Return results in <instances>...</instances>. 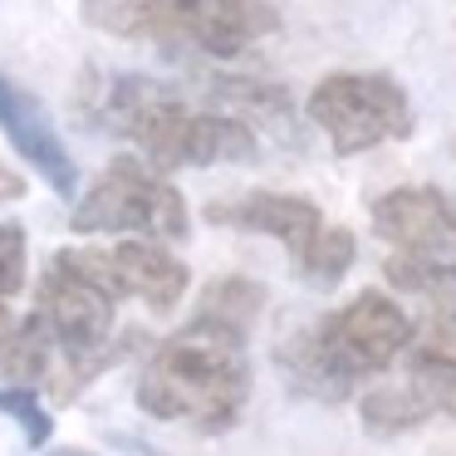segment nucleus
<instances>
[{
  "instance_id": "9b49d317",
  "label": "nucleus",
  "mask_w": 456,
  "mask_h": 456,
  "mask_svg": "<svg viewBox=\"0 0 456 456\" xmlns=\"http://www.w3.org/2000/svg\"><path fill=\"white\" fill-rule=\"evenodd\" d=\"M383 275L393 289L417 295L436 309V319H456V256H412L397 250L383 260Z\"/></svg>"
},
{
  "instance_id": "f3484780",
  "label": "nucleus",
  "mask_w": 456,
  "mask_h": 456,
  "mask_svg": "<svg viewBox=\"0 0 456 456\" xmlns=\"http://www.w3.org/2000/svg\"><path fill=\"white\" fill-rule=\"evenodd\" d=\"M20 197H25V177L0 162V207H5V201H20Z\"/></svg>"
},
{
  "instance_id": "423d86ee",
  "label": "nucleus",
  "mask_w": 456,
  "mask_h": 456,
  "mask_svg": "<svg viewBox=\"0 0 456 456\" xmlns=\"http://www.w3.org/2000/svg\"><path fill=\"white\" fill-rule=\"evenodd\" d=\"M309 338H314L319 358L329 363V373L338 378V387L354 397L368 378H378L393 363H403V354L417 338V324L393 295L363 289V295H354L348 305H338L334 314L319 319V324L309 329Z\"/></svg>"
},
{
  "instance_id": "a211bd4d",
  "label": "nucleus",
  "mask_w": 456,
  "mask_h": 456,
  "mask_svg": "<svg viewBox=\"0 0 456 456\" xmlns=\"http://www.w3.org/2000/svg\"><path fill=\"white\" fill-rule=\"evenodd\" d=\"M54 456H94V452H54Z\"/></svg>"
},
{
  "instance_id": "f257e3e1",
  "label": "nucleus",
  "mask_w": 456,
  "mask_h": 456,
  "mask_svg": "<svg viewBox=\"0 0 456 456\" xmlns=\"http://www.w3.org/2000/svg\"><path fill=\"white\" fill-rule=\"evenodd\" d=\"M240 329L191 314L172 338L148 354L138 378V407L158 422H187L221 436L240 422L250 403V358Z\"/></svg>"
},
{
  "instance_id": "f03ea898",
  "label": "nucleus",
  "mask_w": 456,
  "mask_h": 456,
  "mask_svg": "<svg viewBox=\"0 0 456 456\" xmlns=\"http://www.w3.org/2000/svg\"><path fill=\"white\" fill-rule=\"evenodd\" d=\"M94 123L142 152V162L158 172L211 167V162H256V133L236 113L191 109L177 89L142 74H113L99 79Z\"/></svg>"
},
{
  "instance_id": "6e6552de",
  "label": "nucleus",
  "mask_w": 456,
  "mask_h": 456,
  "mask_svg": "<svg viewBox=\"0 0 456 456\" xmlns=\"http://www.w3.org/2000/svg\"><path fill=\"white\" fill-rule=\"evenodd\" d=\"M207 221L211 226H231V231H250V236L280 240L295 265L314 250V240L329 231L324 211H319L309 197H295V191H240V197L211 201Z\"/></svg>"
},
{
  "instance_id": "ddd939ff",
  "label": "nucleus",
  "mask_w": 456,
  "mask_h": 456,
  "mask_svg": "<svg viewBox=\"0 0 456 456\" xmlns=\"http://www.w3.org/2000/svg\"><path fill=\"white\" fill-rule=\"evenodd\" d=\"M260 309H265V289H260L250 275H221V280H211V285L201 289V299H197V314L221 319V324L240 329V334L256 329Z\"/></svg>"
},
{
  "instance_id": "4468645a",
  "label": "nucleus",
  "mask_w": 456,
  "mask_h": 456,
  "mask_svg": "<svg viewBox=\"0 0 456 456\" xmlns=\"http://www.w3.org/2000/svg\"><path fill=\"white\" fill-rule=\"evenodd\" d=\"M403 378L422 393L432 417H456V358L432 354L427 344L412 338V348L403 354Z\"/></svg>"
},
{
  "instance_id": "7ed1b4c3",
  "label": "nucleus",
  "mask_w": 456,
  "mask_h": 456,
  "mask_svg": "<svg viewBox=\"0 0 456 456\" xmlns=\"http://www.w3.org/2000/svg\"><path fill=\"white\" fill-rule=\"evenodd\" d=\"M79 15L113 40H148L211 60H236L280 25L265 0H84Z\"/></svg>"
},
{
  "instance_id": "dca6fc26",
  "label": "nucleus",
  "mask_w": 456,
  "mask_h": 456,
  "mask_svg": "<svg viewBox=\"0 0 456 456\" xmlns=\"http://www.w3.org/2000/svg\"><path fill=\"white\" fill-rule=\"evenodd\" d=\"M20 289H25V231L15 221H0V324H5Z\"/></svg>"
},
{
  "instance_id": "f8f14e48",
  "label": "nucleus",
  "mask_w": 456,
  "mask_h": 456,
  "mask_svg": "<svg viewBox=\"0 0 456 456\" xmlns=\"http://www.w3.org/2000/svg\"><path fill=\"white\" fill-rule=\"evenodd\" d=\"M358 417H363V427H373V432H412V427L432 422V407L422 403V393H417L412 383H373L363 397H358Z\"/></svg>"
},
{
  "instance_id": "1a4fd4ad",
  "label": "nucleus",
  "mask_w": 456,
  "mask_h": 456,
  "mask_svg": "<svg viewBox=\"0 0 456 456\" xmlns=\"http://www.w3.org/2000/svg\"><path fill=\"white\" fill-rule=\"evenodd\" d=\"M0 133L11 138V148L40 172V182L54 191V197H74L79 187V172H74V158L64 152V138L54 133V118L45 113V103L35 99L30 89L0 74Z\"/></svg>"
},
{
  "instance_id": "9d476101",
  "label": "nucleus",
  "mask_w": 456,
  "mask_h": 456,
  "mask_svg": "<svg viewBox=\"0 0 456 456\" xmlns=\"http://www.w3.org/2000/svg\"><path fill=\"white\" fill-rule=\"evenodd\" d=\"M373 231L393 250L456 256V207L436 187H393L373 201Z\"/></svg>"
},
{
  "instance_id": "0eeeda50",
  "label": "nucleus",
  "mask_w": 456,
  "mask_h": 456,
  "mask_svg": "<svg viewBox=\"0 0 456 456\" xmlns=\"http://www.w3.org/2000/svg\"><path fill=\"white\" fill-rule=\"evenodd\" d=\"M69 256V265H79L84 275H94L103 289H109L113 299H142L148 309H158V314H172V309L182 305V295H187L191 285V270L182 265L177 256L167 250V240H123V246L113 250H64Z\"/></svg>"
},
{
  "instance_id": "20e7f679",
  "label": "nucleus",
  "mask_w": 456,
  "mask_h": 456,
  "mask_svg": "<svg viewBox=\"0 0 456 456\" xmlns=\"http://www.w3.org/2000/svg\"><path fill=\"white\" fill-rule=\"evenodd\" d=\"M191 226L187 197L167 182V172L148 167L142 158H113L94 177V187L74 201L69 231L74 236H148V240H182Z\"/></svg>"
},
{
  "instance_id": "39448f33",
  "label": "nucleus",
  "mask_w": 456,
  "mask_h": 456,
  "mask_svg": "<svg viewBox=\"0 0 456 456\" xmlns=\"http://www.w3.org/2000/svg\"><path fill=\"white\" fill-rule=\"evenodd\" d=\"M305 118L329 138L338 158H358L368 148L412 138L417 113L407 89L393 74H324L305 99Z\"/></svg>"
},
{
  "instance_id": "2eb2a0df",
  "label": "nucleus",
  "mask_w": 456,
  "mask_h": 456,
  "mask_svg": "<svg viewBox=\"0 0 456 456\" xmlns=\"http://www.w3.org/2000/svg\"><path fill=\"white\" fill-rule=\"evenodd\" d=\"M40 397H45L40 387L0 383V417H11V422L25 432V442H30V446H45V442H50V432H54V422H50V412H45Z\"/></svg>"
}]
</instances>
